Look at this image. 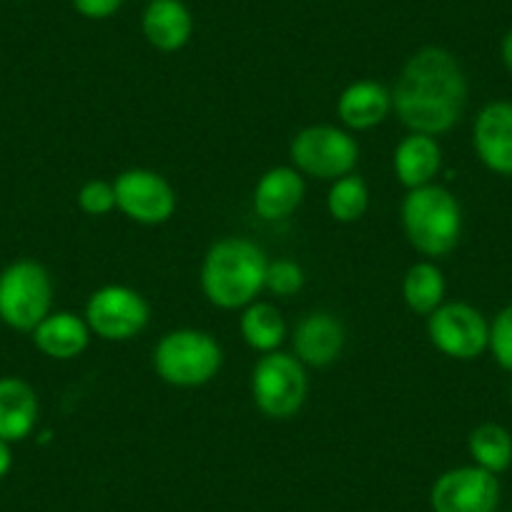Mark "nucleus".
<instances>
[{
  "label": "nucleus",
  "mask_w": 512,
  "mask_h": 512,
  "mask_svg": "<svg viewBox=\"0 0 512 512\" xmlns=\"http://www.w3.org/2000/svg\"><path fill=\"white\" fill-rule=\"evenodd\" d=\"M38 422V397L21 377H0V440L21 442Z\"/></svg>",
  "instance_id": "obj_17"
},
{
  "label": "nucleus",
  "mask_w": 512,
  "mask_h": 512,
  "mask_svg": "<svg viewBox=\"0 0 512 512\" xmlns=\"http://www.w3.org/2000/svg\"><path fill=\"white\" fill-rule=\"evenodd\" d=\"M149 302L136 289L108 284L96 289L86 304V324L106 342H128L149 324Z\"/></svg>",
  "instance_id": "obj_9"
},
{
  "label": "nucleus",
  "mask_w": 512,
  "mask_h": 512,
  "mask_svg": "<svg viewBox=\"0 0 512 512\" xmlns=\"http://www.w3.org/2000/svg\"><path fill=\"white\" fill-rule=\"evenodd\" d=\"M269 259L256 241L229 236L206 251L201 264L204 297L219 309H244L264 292Z\"/></svg>",
  "instance_id": "obj_2"
},
{
  "label": "nucleus",
  "mask_w": 512,
  "mask_h": 512,
  "mask_svg": "<svg viewBox=\"0 0 512 512\" xmlns=\"http://www.w3.org/2000/svg\"><path fill=\"white\" fill-rule=\"evenodd\" d=\"M342 322L329 312H309L299 319L294 329V354L309 367H329L339 359L344 349Z\"/></svg>",
  "instance_id": "obj_13"
},
{
  "label": "nucleus",
  "mask_w": 512,
  "mask_h": 512,
  "mask_svg": "<svg viewBox=\"0 0 512 512\" xmlns=\"http://www.w3.org/2000/svg\"><path fill=\"white\" fill-rule=\"evenodd\" d=\"M510 407H512V384H510Z\"/></svg>",
  "instance_id": "obj_30"
},
{
  "label": "nucleus",
  "mask_w": 512,
  "mask_h": 512,
  "mask_svg": "<svg viewBox=\"0 0 512 512\" xmlns=\"http://www.w3.org/2000/svg\"><path fill=\"white\" fill-rule=\"evenodd\" d=\"M427 334L445 357L460 362L482 357L490 347V324L485 314L467 302H442L427 317Z\"/></svg>",
  "instance_id": "obj_8"
},
{
  "label": "nucleus",
  "mask_w": 512,
  "mask_h": 512,
  "mask_svg": "<svg viewBox=\"0 0 512 512\" xmlns=\"http://www.w3.org/2000/svg\"><path fill=\"white\" fill-rule=\"evenodd\" d=\"M497 505L500 480L477 465L452 467L432 482V512H495Z\"/></svg>",
  "instance_id": "obj_11"
},
{
  "label": "nucleus",
  "mask_w": 512,
  "mask_h": 512,
  "mask_svg": "<svg viewBox=\"0 0 512 512\" xmlns=\"http://www.w3.org/2000/svg\"><path fill=\"white\" fill-rule=\"evenodd\" d=\"M78 206L88 216H106L116 209V191L113 184L101 179H91L78 191Z\"/></svg>",
  "instance_id": "obj_26"
},
{
  "label": "nucleus",
  "mask_w": 512,
  "mask_h": 512,
  "mask_svg": "<svg viewBox=\"0 0 512 512\" xmlns=\"http://www.w3.org/2000/svg\"><path fill=\"white\" fill-rule=\"evenodd\" d=\"M500 56H502V63H505L507 71L512 73V28L505 33V38H502V43H500Z\"/></svg>",
  "instance_id": "obj_29"
},
{
  "label": "nucleus",
  "mask_w": 512,
  "mask_h": 512,
  "mask_svg": "<svg viewBox=\"0 0 512 512\" xmlns=\"http://www.w3.org/2000/svg\"><path fill=\"white\" fill-rule=\"evenodd\" d=\"M13 467V450H11V442L0 440V480L11 472Z\"/></svg>",
  "instance_id": "obj_28"
},
{
  "label": "nucleus",
  "mask_w": 512,
  "mask_h": 512,
  "mask_svg": "<svg viewBox=\"0 0 512 512\" xmlns=\"http://www.w3.org/2000/svg\"><path fill=\"white\" fill-rule=\"evenodd\" d=\"M224 354L219 342L201 329H174L154 349V369L166 384L201 387L221 369Z\"/></svg>",
  "instance_id": "obj_4"
},
{
  "label": "nucleus",
  "mask_w": 512,
  "mask_h": 512,
  "mask_svg": "<svg viewBox=\"0 0 512 512\" xmlns=\"http://www.w3.org/2000/svg\"><path fill=\"white\" fill-rule=\"evenodd\" d=\"M442 169V149L435 136L410 134L395 149V174L397 181L410 189L432 184Z\"/></svg>",
  "instance_id": "obj_19"
},
{
  "label": "nucleus",
  "mask_w": 512,
  "mask_h": 512,
  "mask_svg": "<svg viewBox=\"0 0 512 512\" xmlns=\"http://www.w3.org/2000/svg\"><path fill=\"white\" fill-rule=\"evenodd\" d=\"M141 31L156 51L174 53L189 43L194 18L184 0H149L141 18Z\"/></svg>",
  "instance_id": "obj_14"
},
{
  "label": "nucleus",
  "mask_w": 512,
  "mask_h": 512,
  "mask_svg": "<svg viewBox=\"0 0 512 512\" xmlns=\"http://www.w3.org/2000/svg\"><path fill=\"white\" fill-rule=\"evenodd\" d=\"M505 372H512V304L497 312L490 322V347H487Z\"/></svg>",
  "instance_id": "obj_25"
},
{
  "label": "nucleus",
  "mask_w": 512,
  "mask_h": 512,
  "mask_svg": "<svg viewBox=\"0 0 512 512\" xmlns=\"http://www.w3.org/2000/svg\"><path fill=\"white\" fill-rule=\"evenodd\" d=\"M465 106V71L447 48L425 46L407 58L392 88V111L412 134H447Z\"/></svg>",
  "instance_id": "obj_1"
},
{
  "label": "nucleus",
  "mask_w": 512,
  "mask_h": 512,
  "mask_svg": "<svg viewBox=\"0 0 512 512\" xmlns=\"http://www.w3.org/2000/svg\"><path fill=\"white\" fill-rule=\"evenodd\" d=\"M304 287V269L292 259H277L269 262L267 279H264V289H269L277 297H294L299 289Z\"/></svg>",
  "instance_id": "obj_24"
},
{
  "label": "nucleus",
  "mask_w": 512,
  "mask_h": 512,
  "mask_svg": "<svg viewBox=\"0 0 512 512\" xmlns=\"http://www.w3.org/2000/svg\"><path fill=\"white\" fill-rule=\"evenodd\" d=\"M33 342L46 357L68 362L86 352L91 342V327L86 319L71 312H51L33 329Z\"/></svg>",
  "instance_id": "obj_18"
},
{
  "label": "nucleus",
  "mask_w": 512,
  "mask_h": 512,
  "mask_svg": "<svg viewBox=\"0 0 512 512\" xmlns=\"http://www.w3.org/2000/svg\"><path fill=\"white\" fill-rule=\"evenodd\" d=\"M289 156L299 174L314 176L322 181H337L352 174L359 159V146L354 136L337 126L302 128L292 139Z\"/></svg>",
  "instance_id": "obj_7"
},
{
  "label": "nucleus",
  "mask_w": 512,
  "mask_h": 512,
  "mask_svg": "<svg viewBox=\"0 0 512 512\" xmlns=\"http://www.w3.org/2000/svg\"><path fill=\"white\" fill-rule=\"evenodd\" d=\"M402 229L420 254L447 256L462 236L460 201L440 184L410 189L402 201Z\"/></svg>",
  "instance_id": "obj_3"
},
{
  "label": "nucleus",
  "mask_w": 512,
  "mask_h": 512,
  "mask_svg": "<svg viewBox=\"0 0 512 512\" xmlns=\"http://www.w3.org/2000/svg\"><path fill=\"white\" fill-rule=\"evenodd\" d=\"M78 16L88 21H106L121 11L123 0H71Z\"/></svg>",
  "instance_id": "obj_27"
},
{
  "label": "nucleus",
  "mask_w": 512,
  "mask_h": 512,
  "mask_svg": "<svg viewBox=\"0 0 512 512\" xmlns=\"http://www.w3.org/2000/svg\"><path fill=\"white\" fill-rule=\"evenodd\" d=\"M304 201V179L292 166H274L254 189V211L264 221H282L292 216Z\"/></svg>",
  "instance_id": "obj_15"
},
{
  "label": "nucleus",
  "mask_w": 512,
  "mask_h": 512,
  "mask_svg": "<svg viewBox=\"0 0 512 512\" xmlns=\"http://www.w3.org/2000/svg\"><path fill=\"white\" fill-rule=\"evenodd\" d=\"M467 450H470L472 465L502 475L512 467V435L497 422L477 425L467 437Z\"/></svg>",
  "instance_id": "obj_21"
},
{
  "label": "nucleus",
  "mask_w": 512,
  "mask_h": 512,
  "mask_svg": "<svg viewBox=\"0 0 512 512\" xmlns=\"http://www.w3.org/2000/svg\"><path fill=\"white\" fill-rule=\"evenodd\" d=\"M327 209L329 216L339 224H354L362 219L369 209V189L362 176L347 174L332 181V189L327 194Z\"/></svg>",
  "instance_id": "obj_23"
},
{
  "label": "nucleus",
  "mask_w": 512,
  "mask_h": 512,
  "mask_svg": "<svg viewBox=\"0 0 512 512\" xmlns=\"http://www.w3.org/2000/svg\"><path fill=\"white\" fill-rule=\"evenodd\" d=\"M445 274L432 262H417L407 269L405 282H402V297L407 307L415 314L430 317L442 302H445Z\"/></svg>",
  "instance_id": "obj_22"
},
{
  "label": "nucleus",
  "mask_w": 512,
  "mask_h": 512,
  "mask_svg": "<svg viewBox=\"0 0 512 512\" xmlns=\"http://www.w3.org/2000/svg\"><path fill=\"white\" fill-rule=\"evenodd\" d=\"M116 209L136 224L159 226L174 216L176 191L169 181L151 169H128L113 181Z\"/></svg>",
  "instance_id": "obj_10"
},
{
  "label": "nucleus",
  "mask_w": 512,
  "mask_h": 512,
  "mask_svg": "<svg viewBox=\"0 0 512 512\" xmlns=\"http://www.w3.org/2000/svg\"><path fill=\"white\" fill-rule=\"evenodd\" d=\"M53 282L33 259L8 264L0 272V322L16 332H33L51 314Z\"/></svg>",
  "instance_id": "obj_5"
},
{
  "label": "nucleus",
  "mask_w": 512,
  "mask_h": 512,
  "mask_svg": "<svg viewBox=\"0 0 512 512\" xmlns=\"http://www.w3.org/2000/svg\"><path fill=\"white\" fill-rule=\"evenodd\" d=\"M475 154L492 174L512 176V103L492 101L477 113L472 126Z\"/></svg>",
  "instance_id": "obj_12"
},
{
  "label": "nucleus",
  "mask_w": 512,
  "mask_h": 512,
  "mask_svg": "<svg viewBox=\"0 0 512 512\" xmlns=\"http://www.w3.org/2000/svg\"><path fill=\"white\" fill-rule=\"evenodd\" d=\"M392 111V91L377 81H362L349 83L342 91L337 101L339 121L352 131H369V128L379 126L384 118Z\"/></svg>",
  "instance_id": "obj_16"
},
{
  "label": "nucleus",
  "mask_w": 512,
  "mask_h": 512,
  "mask_svg": "<svg viewBox=\"0 0 512 512\" xmlns=\"http://www.w3.org/2000/svg\"><path fill=\"white\" fill-rule=\"evenodd\" d=\"M307 369L294 354L269 352L251 369V397L272 420H289L307 402Z\"/></svg>",
  "instance_id": "obj_6"
},
{
  "label": "nucleus",
  "mask_w": 512,
  "mask_h": 512,
  "mask_svg": "<svg viewBox=\"0 0 512 512\" xmlns=\"http://www.w3.org/2000/svg\"><path fill=\"white\" fill-rule=\"evenodd\" d=\"M239 329L244 342L262 354L277 352V347L287 337V322L282 312L269 302H251L249 307H244Z\"/></svg>",
  "instance_id": "obj_20"
}]
</instances>
